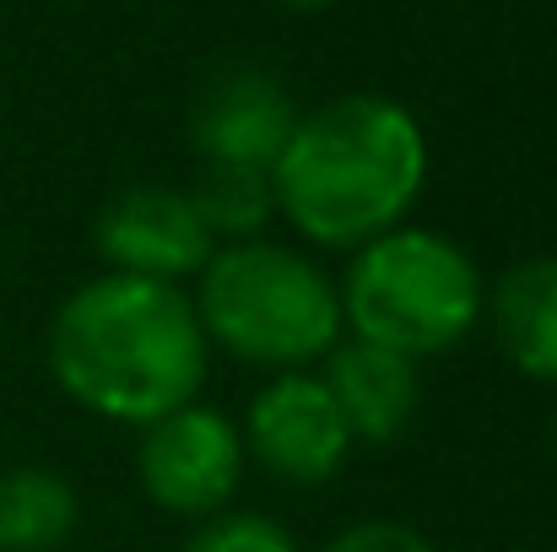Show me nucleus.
Returning <instances> with one entry per match:
<instances>
[{
	"mask_svg": "<svg viewBox=\"0 0 557 552\" xmlns=\"http://www.w3.org/2000/svg\"><path fill=\"white\" fill-rule=\"evenodd\" d=\"M44 353L76 406L147 428L200 395L211 342L180 282L103 271L54 309Z\"/></svg>",
	"mask_w": 557,
	"mask_h": 552,
	"instance_id": "obj_1",
	"label": "nucleus"
},
{
	"mask_svg": "<svg viewBox=\"0 0 557 552\" xmlns=\"http://www.w3.org/2000/svg\"><path fill=\"white\" fill-rule=\"evenodd\" d=\"M428 180V142L411 109L347 93L298 114L271 163L276 211L320 249H358L389 233Z\"/></svg>",
	"mask_w": 557,
	"mask_h": 552,
	"instance_id": "obj_2",
	"label": "nucleus"
},
{
	"mask_svg": "<svg viewBox=\"0 0 557 552\" xmlns=\"http://www.w3.org/2000/svg\"><path fill=\"white\" fill-rule=\"evenodd\" d=\"M195 315L206 342L260 368H304L342 342V293L298 249L271 238L216 244L200 266Z\"/></svg>",
	"mask_w": 557,
	"mask_h": 552,
	"instance_id": "obj_3",
	"label": "nucleus"
},
{
	"mask_svg": "<svg viewBox=\"0 0 557 552\" xmlns=\"http://www.w3.org/2000/svg\"><path fill=\"white\" fill-rule=\"evenodd\" d=\"M342 293V326L400 358H433L466 342L487 287L471 255L433 228H389L352 249Z\"/></svg>",
	"mask_w": 557,
	"mask_h": 552,
	"instance_id": "obj_4",
	"label": "nucleus"
},
{
	"mask_svg": "<svg viewBox=\"0 0 557 552\" xmlns=\"http://www.w3.org/2000/svg\"><path fill=\"white\" fill-rule=\"evenodd\" d=\"M136 477L158 510L206 520L227 510L244 482V433L227 412L185 401L158 422H147L136 450Z\"/></svg>",
	"mask_w": 557,
	"mask_h": 552,
	"instance_id": "obj_5",
	"label": "nucleus"
},
{
	"mask_svg": "<svg viewBox=\"0 0 557 552\" xmlns=\"http://www.w3.org/2000/svg\"><path fill=\"white\" fill-rule=\"evenodd\" d=\"M244 455L255 466H265L276 482L293 488H320L331 482L347 455H352V433L325 390L320 373H276L244 417Z\"/></svg>",
	"mask_w": 557,
	"mask_h": 552,
	"instance_id": "obj_6",
	"label": "nucleus"
},
{
	"mask_svg": "<svg viewBox=\"0 0 557 552\" xmlns=\"http://www.w3.org/2000/svg\"><path fill=\"white\" fill-rule=\"evenodd\" d=\"M92 238H98V255L109 260V271L152 277V282L200 277V266L216 249L189 189H174V184H131V189L109 195L92 222Z\"/></svg>",
	"mask_w": 557,
	"mask_h": 552,
	"instance_id": "obj_7",
	"label": "nucleus"
},
{
	"mask_svg": "<svg viewBox=\"0 0 557 552\" xmlns=\"http://www.w3.org/2000/svg\"><path fill=\"white\" fill-rule=\"evenodd\" d=\"M298 125V109L287 87L271 71L233 65L216 71L189 109V147L206 163H238V169H265L282 158L287 136Z\"/></svg>",
	"mask_w": 557,
	"mask_h": 552,
	"instance_id": "obj_8",
	"label": "nucleus"
},
{
	"mask_svg": "<svg viewBox=\"0 0 557 552\" xmlns=\"http://www.w3.org/2000/svg\"><path fill=\"white\" fill-rule=\"evenodd\" d=\"M331 368L320 373L352 444H389L406 433V422L417 417V401H422V384H417V358H400L389 347H373L363 336L352 342H336Z\"/></svg>",
	"mask_w": 557,
	"mask_h": 552,
	"instance_id": "obj_9",
	"label": "nucleus"
},
{
	"mask_svg": "<svg viewBox=\"0 0 557 552\" xmlns=\"http://www.w3.org/2000/svg\"><path fill=\"white\" fill-rule=\"evenodd\" d=\"M493 331L504 358L525 379L557 384V255H536L504 271L493 287Z\"/></svg>",
	"mask_w": 557,
	"mask_h": 552,
	"instance_id": "obj_10",
	"label": "nucleus"
},
{
	"mask_svg": "<svg viewBox=\"0 0 557 552\" xmlns=\"http://www.w3.org/2000/svg\"><path fill=\"white\" fill-rule=\"evenodd\" d=\"M82 520L76 488L49 466L0 471V552H54Z\"/></svg>",
	"mask_w": 557,
	"mask_h": 552,
	"instance_id": "obj_11",
	"label": "nucleus"
},
{
	"mask_svg": "<svg viewBox=\"0 0 557 552\" xmlns=\"http://www.w3.org/2000/svg\"><path fill=\"white\" fill-rule=\"evenodd\" d=\"M189 200L206 222L211 238H260V228L276 217V189L265 169H238V163H206L200 180L189 184Z\"/></svg>",
	"mask_w": 557,
	"mask_h": 552,
	"instance_id": "obj_12",
	"label": "nucleus"
},
{
	"mask_svg": "<svg viewBox=\"0 0 557 552\" xmlns=\"http://www.w3.org/2000/svg\"><path fill=\"white\" fill-rule=\"evenodd\" d=\"M185 552H298L293 531L265 520V515H244V510H216L200 520V531L189 537Z\"/></svg>",
	"mask_w": 557,
	"mask_h": 552,
	"instance_id": "obj_13",
	"label": "nucleus"
},
{
	"mask_svg": "<svg viewBox=\"0 0 557 552\" xmlns=\"http://www.w3.org/2000/svg\"><path fill=\"white\" fill-rule=\"evenodd\" d=\"M325 552H433V542L400 520H358L342 537H331Z\"/></svg>",
	"mask_w": 557,
	"mask_h": 552,
	"instance_id": "obj_14",
	"label": "nucleus"
},
{
	"mask_svg": "<svg viewBox=\"0 0 557 552\" xmlns=\"http://www.w3.org/2000/svg\"><path fill=\"white\" fill-rule=\"evenodd\" d=\"M282 5H293V11H320V5H336V0H282Z\"/></svg>",
	"mask_w": 557,
	"mask_h": 552,
	"instance_id": "obj_15",
	"label": "nucleus"
}]
</instances>
